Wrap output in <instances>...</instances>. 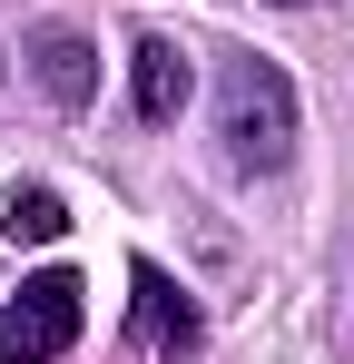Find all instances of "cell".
I'll use <instances>...</instances> for the list:
<instances>
[{
	"label": "cell",
	"mask_w": 354,
	"mask_h": 364,
	"mask_svg": "<svg viewBox=\"0 0 354 364\" xmlns=\"http://www.w3.org/2000/svg\"><path fill=\"white\" fill-rule=\"evenodd\" d=\"M138 335H148L168 364H187L197 345H207V325H197V305L168 286V266H138Z\"/></svg>",
	"instance_id": "277c9868"
},
{
	"label": "cell",
	"mask_w": 354,
	"mask_h": 364,
	"mask_svg": "<svg viewBox=\"0 0 354 364\" xmlns=\"http://www.w3.org/2000/svg\"><path fill=\"white\" fill-rule=\"evenodd\" d=\"M276 10H305V0H276Z\"/></svg>",
	"instance_id": "52a82bcc"
},
{
	"label": "cell",
	"mask_w": 354,
	"mask_h": 364,
	"mask_svg": "<svg viewBox=\"0 0 354 364\" xmlns=\"http://www.w3.org/2000/svg\"><path fill=\"white\" fill-rule=\"evenodd\" d=\"M69 345H79V276L50 266V276H30V286L10 296V315H0V355H10V364H59Z\"/></svg>",
	"instance_id": "7a4b0ae2"
},
{
	"label": "cell",
	"mask_w": 354,
	"mask_h": 364,
	"mask_svg": "<svg viewBox=\"0 0 354 364\" xmlns=\"http://www.w3.org/2000/svg\"><path fill=\"white\" fill-rule=\"evenodd\" d=\"M128 89H138V119H158V128H168L177 109H187V50L148 30V40L128 50Z\"/></svg>",
	"instance_id": "5b68a950"
},
{
	"label": "cell",
	"mask_w": 354,
	"mask_h": 364,
	"mask_svg": "<svg viewBox=\"0 0 354 364\" xmlns=\"http://www.w3.org/2000/svg\"><path fill=\"white\" fill-rule=\"evenodd\" d=\"M217 138H227V158L246 178H276L295 158V89L276 60H236L227 89H217Z\"/></svg>",
	"instance_id": "6da1fadb"
},
{
	"label": "cell",
	"mask_w": 354,
	"mask_h": 364,
	"mask_svg": "<svg viewBox=\"0 0 354 364\" xmlns=\"http://www.w3.org/2000/svg\"><path fill=\"white\" fill-rule=\"evenodd\" d=\"M0 227H10V237H30V246H59V237H69V207H59V187H10Z\"/></svg>",
	"instance_id": "8992f818"
},
{
	"label": "cell",
	"mask_w": 354,
	"mask_h": 364,
	"mask_svg": "<svg viewBox=\"0 0 354 364\" xmlns=\"http://www.w3.org/2000/svg\"><path fill=\"white\" fill-rule=\"evenodd\" d=\"M30 79H40V89H50L59 109H89V99H99V50H89V40H79V30H30Z\"/></svg>",
	"instance_id": "3957f363"
}]
</instances>
